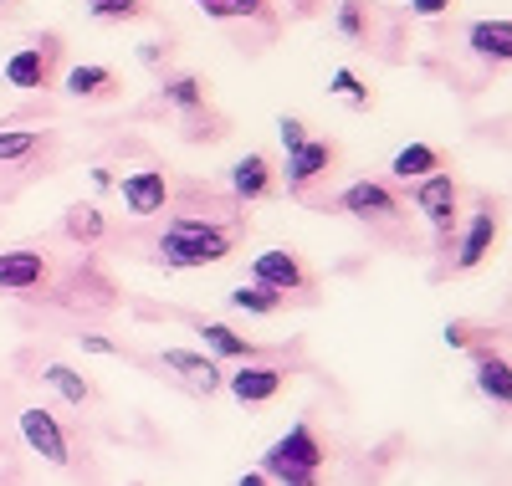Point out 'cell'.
I'll list each match as a JSON object with an SVG mask.
<instances>
[{"mask_svg":"<svg viewBox=\"0 0 512 486\" xmlns=\"http://www.w3.org/2000/svg\"><path fill=\"white\" fill-rule=\"evenodd\" d=\"M231 246H236V226H216V220H200V215H175L169 231L159 236V261L169 272H200V267L226 261Z\"/></svg>","mask_w":512,"mask_h":486,"instance_id":"obj_1","label":"cell"},{"mask_svg":"<svg viewBox=\"0 0 512 486\" xmlns=\"http://www.w3.org/2000/svg\"><path fill=\"white\" fill-rule=\"evenodd\" d=\"M262 471L272 476V486H318V476H323V446H318L313 425L297 420L277 440V446L262 456Z\"/></svg>","mask_w":512,"mask_h":486,"instance_id":"obj_2","label":"cell"},{"mask_svg":"<svg viewBox=\"0 0 512 486\" xmlns=\"http://www.w3.org/2000/svg\"><path fill=\"white\" fill-rule=\"evenodd\" d=\"M415 210L431 220V231H436V246L451 251L456 246V210H461V190L456 180L441 169V174H425V180H415Z\"/></svg>","mask_w":512,"mask_h":486,"instance_id":"obj_3","label":"cell"},{"mask_svg":"<svg viewBox=\"0 0 512 486\" xmlns=\"http://www.w3.org/2000/svg\"><path fill=\"white\" fill-rule=\"evenodd\" d=\"M57 57H62V41L41 36V41H31V47L11 52L6 67H0V77H6L11 87H21V93H41V87L57 82Z\"/></svg>","mask_w":512,"mask_h":486,"instance_id":"obj_4","label":"cell"},{"mask_svg":"<svg viewBox=\"0 0 512 486\" xmlns=\"http://www.w3.org/2000/svg\"><path fill=\"white\" fill-rule=\"evenodd\" d=\"M497 236H502V215L492 205H477L472 220H466V231H461V241H456V261H451V267L456 272H477L482 261L492 256Z\"/></svg>","mask_w":512,"mask_h":486,"instance_id":"obj_5","label":"cell"},{"mask_svg":"<svg viewBox=\"0 0 512 486\" xmlns=\"http://www.w3.org/2000/svg\"><path fill=\"white\" fill-rule=\"evenodd\" d=\"M21 440H26L41 461H52V466H67V461H72V456H67V430L57 425L52 410H41V405L21 410Z\"/></svg>","mask_w":512,"mask_h":486,"instance_id":"obj_6","label":"cell"},{"mask_svg":"<svg viewBox=\"0 0 512 486\" xmlns=\"http://www.w3.org/2000/svg\"><path fill=\"white\" fill-rule=\"evenodd\" d=\"M251 282H262V287L287 297V292H303L313 277H308V267L292 251H256L251 256Z\"/></svg>","mask_w":512,"mask_h":486,"instance_id":"obj_7","label":"cell"},{"mask_svg":"<svg viewBox=\"0 0 512 486\" xmlns=\"http://www.w3.org/2000/svg\"><path fill=\"white\" fill-rule=\"evenodd\" d=\"M338 210L344 215H359V220H395L405 205L390 185H379V180H354L344 195H338Z\"/></svg>","mask_w":512,"mask_h":486,"instance_id":"obj_8","label":"cell"},{"mask_svg":"<svg viewBox=\"0 0 512 486\" xmlns=\"http://www.w3.org/2000/svg\"><path fill=\"white\" fill-rule=\"evenodd\" d=\"M52 277V261L41 256V251H0V292H36V287H47Z\"/></svg>","mask_w":512,"mask_h":486,"instance_id":"obj_9","label":"cell"},{"mask_svg":"<svg viewBox=\"0 0 512 486\" xmlns=\"http://www.w3.org/2000/svg\"><path fill=\"white\" fill-rule=\"evenodd\" d=\"M118 195L128 215H159L169 205V180H164V169H134V174H123Z\"/></svg>","mask_w":512,"mask_h":486,"instance_id":"obj_10","label":"cell"},{"mask_svg":"<svg viewBox=\"0 0 512 486\" xmlns=\"http://www.w3.org/2000/svg\"><path fill=\"white\" fill-rule=\"evenodd\" d=\"M282 384H287V374H282L277 364H251V359H246L236 374H226V389L236 394L241 405H267V400H277Z\"/></svg>","mask_w":512,"mask_h":486,"instance_id":"obj_11","label":"cell"},{"mask_svg":"<svg viewBox=\"0 0 512 486\" xmlns=\"http://www.w3.org/2000/svg\"><path fill=\"white\" fill-rule=\"evenodd\" d=\"M333 159H338V149L323 144V139H308V144L287 149V190H292V195H303L313 180H323V174L333 169Z\"/></svg>","mask_w":512,"mask_h":486,"instance_id":"obj_12","label":"cell"},{"mask_svg":"<svg viewBox=\"0 0 512 486\" xmlns=\"http://www.w3.org/2000/svg\"><path fill=\"white\" fill-rule=\"evenodd\" d=\"M472 379H477V389H482V400H492V405H512V364L502 359V353L477 348Z\"/></svg>","mask_w":512,"mask_h":486,"instance_id":"obj_13","label":"cell"},{"mask_svg":"<svg viewBox=\"0 0 512 486\" xmlns=\"http://www.w3.org/2000/svg\"><path fill=\"white\" fill-rule=\"evenodd\" d=\"M159 364H164L169 374H185V379H195L205 394L226 384V379H221V364L210 359V353H195V348H164V353H159Z\"/></svg>","mask_w":512,"mask_h":486,"instance_id":"obj_14","label":"cell"},{"mask_svg":"<svg viewBox=\"0 0 512 486\" xmlns=\"http://www.w3.org/2000/svg\"><path fill=\"white\" fill-rule=\"evenodd\" d=\"M62 87H67L72 98H88V103H93V98H113L123 82H118V72L103 67V62H77V67L62 77Z\"/></svg>","mask_w":512,"mask_h":486,"instance_id":"obj_15","label":"cell"},{"mask_svg":"<svg viewBox=\"0 0 512 486\" xmlns=\"http://www.w3.org/2000/svg\"><path fill=\"white\" fill-rule=\"evenodd\" d=\"M272 185H277V180H272L267 154H246V159L231 164V195H236V200H267Z\"/></svg>","mask_w":512,"mask_h":486,"instance_id":"obj_16","label":"cell"},{"mask_svg":"<svg viewBox=\"0 0 512 486\" xmlns=\"http://www.w3.org/2000/svg\"><path fill=\"white\" fill-rule=\"evenodd\" d=\"M466 47L487 62H512V21H472Z\"/></svg>","mask_w":512,"mask_h":486,"instance_id":"obj_17","label":"cell"},{"mask_svg":"<svg viewBox=\"0 0 512 486\" xmlns=\"http://www.w3.org/2000/svg\"><path fill=\"white\" fill-rule=\"evenodd\" d=\"M446 169V154L436 144H405L395 159H390V174L395 180H425V174H441Z\"/></svg>","mask_w":512,"mask_h":486,"instance_id":"obj_18","label":"cell"},{"mask_svg":"<svg viewBox=\"0 0 512 486\" xmlns=\"http://www.w3.org/2000/svg\"><path fill=\"white\" fill-rule=\"evenodd\" d=\"M200 338H205V353L210 359H256V343L251 338H241L236 328H226V323H200Z\"/></svg>","mask_w":512,"mask_h":486,"instance_id":"obj_19","label":"cell"},{"mask_svg":"<svg viewBox=\"0 0 512 486\" xmlns=\"http://www.w3.org/2000/svg\"><path fill=\"white\" fill-rule=\"evenodd\" d=\"M41 144H47V134H41V128H0V164H21V159H31Z\"/></svg>","mask_w":512,"mask_h":486,"instance_id":"obj_20","label":"cell"},{"mask_svg":"<svg viewBox=\"0 0 512 486\" xmlns=\"http://www.w3.org/2000/svg\"><path fill=\"white\" fill-rule=\"evenodd\" d=\"M231 307H236V313H251V318H272L277 307H282V292L251 282V287H236V292H231Z\"/></svg>","mask_w":512,"mask_h":486,"instance_id":"obj_21","label":"cell"},{"mask_svg":"<svg viewBox=\"0 0 512 486\" xmlns=\"http://www.w3.org/2000/svg\"><path fill=\"white\" fill-rule=\"evenodd\" d=\"M41 379H47V384H52V389L62 394L67 405H88V400H93L88 379H82L77 369H67V364H47V369H41Z\"/></svg>","mask_w":512,"mask_h":486,"instance_id":"obj_22","label":"cell"},{"mask_svg":"<svg viewBox=\"0 0 512 486\" xmlns=\"http://www.w3.org/2000/svg\"><path fill=\"white\" fill-rule=\"evenodd\" d=\"M164 103L180 113H200L205 108V82L200 77H169L164 82Z\"/></svg>","mask_w":512,"mask_h":486,"instance_id":"obj_23","label":"cell"},{"mask_svg":"<svg viewBox=\"0 0 512 486\" xmlns=\"http://www.w3.org/2000/svg\"><path fill=\"white\" fill-rule=\"evenodd\" d=\"M103 231H108V220H103L98 205H72L67 210V236L72 241H98Z\"/></svg>","mask_w":512,"mask_h":486,"instance_id":"obj_24","label":"cell"},{"mask_svg":"<svg viewBox=\"0 0 512 486\" xmlns=\"http://www.w3.org/2000/svg\"><path fill=\"white\" fill-rule=\"evenodd\" d=\"M328 93H333V98H344V103H349L354 113H364V108L374 103V98H369V87H364V82H359V77H354L349 67H338V72L328 77Z\"/></svg>","mask_w":512,"mask_h":486,"instance_id":"obj_25","label":"cell"},{"mask_svg":"<svg viewBox=\"0 0 512 486\" xmlns=\"http://www.w3.org/2000/svg\"><path fill=\"white\" fill-rule=\"evenodd\" d=\"M149 6L144 0H88V16L93 21H139Z\"/></svg>","mask_w":512,"mask_h":486,"instance_id":"obj_26","label":"cell"},{"mask_svg":"<svg viewBox=\"0 0 512 486\" xmlns=\"http://www.w3.org/2000/svg\"><path fill=\"white\" fill-rule=\"evenodd\" d=\"M338 31H344L349 41H364L369 36V11H364V0H338Z\"/></svg>","mask_w":512,"mask_h":486,"instance_id":"obj_27","label":"cell"},{"mask_svg":"<svg viewBox=\"0 0 512 486\" xmlns=\"http://www.w3.org/2000/svg\"><path fill=\"white\" fill-rule=\"evenodd\" d=\"M277 134H282V144H287V149H297V144H308V123L287 113V118L277 123Z\"/></svg>","mask_w":512,"mask_h":486,"instance_id":"obj_28","label":"cell"},{"mask_svg":"<svg viewBox=\"0 0 512 486\" xmlns=\"http://www.w3.org/2000/svg\"><path fill=\"white\" fill-rule=\"evenodd\" d=\"M226 16H267V0H221Z\"/></svg>","mask_w":512,"mask_h":486,"instance_id":"obj_29","label":"cell"},{"mask_svg":"<svg viewBox=\"0 0 512 486\" xmlns=\"http://www.w3.org/2000/svg\"><path fill=\"white\" fill-rule=\"evenodd\" d=\"M77 338H82V353H118V343L103 333H77Z\"/></svg>","mask_w":512,"mask_h":486,"instance_id":"obj_30","label":"cell"},{"mask_svg":"<svg viewBox=\"0 0 512 486\" xmlns=\"http://www.w3.org/2000/svg\"><path fill=\"white\" fill-rule=\"evenodd\" d=\"M446 6H451V0H410V11H415V16H425V21H431V16H441Z\"/></svg>","mask_w":512,"mask_h":486,"instance_id":"obj_31","label":"cell"},{"mask_svg":"<svg viewBox=\"0 0 512 486\" xmlns=\"http://www.w3.org/2000/svg\"><path fill=\"white\" fill-rule=\"evenodd\" d=\"M446 343L451 348H466V343H472V328H466V323H446Z\"/></svg>","mask_w":512,"mask_h":486,"instance_id":"obj_32","label":"cell"},{"mask_svg":"<svg viewBox=\"0 0 512 486\" xmlns=\"http://www.w3.org/2000/svg\"><path fill=\"white\" fill-rule=\"evenodd\" d=\"M190 6H200V11L210 16V21H231V16H226V6H221V0H190Z\"/></svg>","mask_w":512,"mask_h":486,"instance_id":"obj_33","label":"cell"},{"mask_svg":"<svg viewBox=\"0 0 512 486\" xmlns=\"http://www.w3.org/2000/svg\"><path fill=\"white\" fill-rule=\"evenodd\" d=\"M236 486H272V476H267V471H246Z\"/></svg>","mask_w":512,"mask_h":486,"instance_id":"obj_34","label":"cell"},{"mask_svg":"<svg viewBox=\"0 0 512 486\" xmlns=\"http://www.w3.org/2000/svg\"><path fill=\"white\" fill-rule=\"evenodd\" d=\"M139 62H149V67L159 62V41H144V47H139Z\"/></svg>","mask_w":512,"mask_h":486,"instance_id":"obj_35","label":"cell"},{"mask_svg":"<svg viewBox=\"0 0 512 486\" xmlns=\"http://www.w3.org/2000/svg\"><path fill=\"white\" fill-rule=\"evenodd\" d=\"M93 190H113V174L108 169H93Z\"/></svg>","mask_w":512,"mask_h":486,"instance_id":"obj_36","label":"cell"},{"mask_svg":"<svg viewBox=\"0 0 512 486\" xmlns=\"http://www.w3.org/2000/svg\"><path fill=\"white\" fill-rule=\"evenodd\" d=\"M0 6H16V0H0Z\"/></svg>","mask_w":512,"mask_h":486,"instance_id":"obj_37","label":"cell"}]
</instances>
